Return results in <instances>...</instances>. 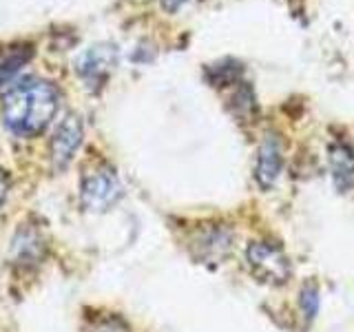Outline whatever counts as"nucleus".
Wrapping results in <instances>:
<instances>
[{"instance_id": "0eeeda50", "label": "nucleus", "mask_w": 354, "mask_h": 332, "mask_svg": "<svg viewBox=\"0 0 354 332\" xmlns=\"http://www.w3.org/2000/svg\"><path fill=\"white\" fill-rule=\"evenodd\" d=\"M330 171L339 191H348L354 184V153L346 144H332L330 147Z\"/></svg>"}, {"instance_id": "f257e3e1", "label": "nucleus", "mask_w": 354, "mask_h": 332, "mask_svg": "<svg viewBox=\"0 0 354 332\" xmlns=\"http://www.w3.org/2000/svg\"><path fill=\"white\" fill-rule=\"evenodd\" d=\"M58 91L47 80H25L5 95L3 120L16 136H38L58 113Z\"/></svg>"}, {"instance_id": "9d476101", "label": "nucleus", "mask_w": 354, "mask_h": 332, "mask_svg": "<svg viewBox=\"0 0 354 332\" xmlns=\"http://www.w3.org/2000/svg\"><path fill=\"white\" fill-rule=\"evenodd\" d=\"M301 310L308 319H315L317 310H319V288L315 284L304 286L301 290Z\"/></svg>"}, {"instance_id": "1a4fd4ad", "label": "nucleus", "mask_w": 354, "mask_h": 332, "mask_svg": "<svg viewBox=\"0 0 354 332\" xmlns=\"http://www.w3.org/2000/svg\"><path fill=\"white\" fill-rule=\"evenodd\" d=\"M11 250H14L16 259H29V261H33V259H38V252L42 250V243H40L38 235L33 230H22L20 235H16Z\"/></svg>"}, {"instance_id": "7ed1b4c3", "label": "nucleus", "mask_w": 354, "mask_h": 332, "mask_svg": "<svg viewBox=\"0 0 354 332\" xmlns=\"http://www.w3.org/2000/svg\"><path fill=\"white\" fill-rule=\"evenodd\" d=\"M122 184L113 171L109 169H95L88 175H84L80 197L86 210L93 213H104L111 206H115L122 197Z\"/></svg>"}, {"instance_id": "9b49d317", "label": "nucleus", "mask_w": 354, "mask_h": 332, "mask_svg": "<svg viewBox=\"0 0 354 332\" xmlns=\"http://www.w3.org/2000/svg\"><path fill=\"white\" fill-rule=\"evenodd\" d=\"M27 60H29V53L22 55V58H11V60L0 64V84H3L5 80H9V77H14L20 71V66L25 64Z\"/></svg>"}, {"instance_id": "ddd939ff", "label": "nucleus", "mask_w": 354, "mask_h": 332, "mask_svg": "<svg viewBox=\"0 0 354 332\" xmlns=\"http://www.w3.org/2000/svg\"><path fill=\"white\" fill-rule=\"evenodd\" d=\"M186 3H191V0H162V7L169 11V14H175V11L184 7Z\"/></svg>"}, {"instance_id": "f8f14e48", "label": "nucleus", "mask_w": 354, "mask_h": 332, "mask_svg": "<svg viewBox=\"0 0 354 332\" xmlns=\"http://www.w3.org/2000/svg\"><path fill=\"white\" fill-rule=\"evenodd\" d=\"M95 332H129V330H127V326L122 324L120 319H106Z\"/></svg>"}, {"instance_id": "f03ea898", "label": "nucleus", "mask_w": 354, "mask_h": 332, "mask_svg": "<svg viewBox=\"0 0 354 332\" xmlns=\"http://www.w3.org/2000/svg\"><path fill=\"white\" fill-rule=\"evenodd\" d=\"M246 261L250 273L257 277L259 282L270 286H281L290 277V259L286 252L268 241H252L246 250Z\"/></svg>"}, {"instance_id": "4468645a", "label": "nucleus", "mask_w": 354, "mask_h": 332, "mask_svg": "<svg viewBox=\"0 0 354 332\" xmlns=\"http://www.w3.org/2000/svg\"><path fill=\"white\" fill-rule=\"evenodd\" d=\"M5 195H7V180H5V173L0 171V206L5 202Z\"/></svg>"}, {"instance_id": "423d86ee", "label": "nucleus", "mask_w": 354, "mask_h": 332, "mask_svg": "<svg viewBox=\"0 0 354 332\" xmlns=\"http://www.w3.org/2000/svg\"><path fill=\"white\" fill-rule=\"evenodd\" d=\"M230 241L232 235L226 228H208L204 232H199L195 239V248H197V259H210V261H219L224 255L230 250Z\"/></svg>"}, {"instance_id": "39448f33", "label": "nucleus", "mask_w": 354, "mask_h": 332, "mask_svg": "<svg viewBox=\"0 0 354 332\" xmlns=\"http://www.w3.org/2000/svg\"><path fill=\"white\" fill-rule=\"evenodd\" d=\"M82 144V122L75 116H69L62 120V124L55 131V136L51 140V160L53 164L62 169L66 166L77 151V147Z\"/></svg>"}, {"instance_id": "20e7f679", "label": "nucleus", "mask_w": 354, "mask_h": 332, "mask_svg": "<svg viewBox=\"0 0 354 332\" xmlns=\"http://www.w3.org/2000/svg\"><path fill=\"white\" fill-rule=\"evenodd\" d=\"M283 166V151H281V140L274 136V133H268L257 151V164H254V180L261 188H270L274 186V182L279 180Z\"/></svg>"}, {"instance_id": "6e6552de", "label": "nucleus", "mask_w": 354, "mask_h": 332, "mask_svg": "<svg viewBox=\"0 0 354 332\" xmlns=\"http://www.w3.org/2000/svg\"><path fill=\"white\" fill-rule=\"evenodd\" d=\"M113 64H115V49L106 47V44H97V47H91L82 53V58L77 60V71L86 77H95L106 73Z\"/></svg>"}]
</instances>
